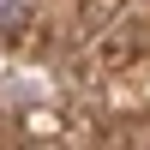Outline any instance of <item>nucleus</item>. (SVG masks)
Segmentation results:
<instances>
[{"mask_svg":"<svg viewBox=\"0 0 150 150\" xmlns=\"http://www.w3.org/2000/svg\"><path fill=\"white\" fill-rule=\"evenodd\" d=\"M18 12H24V0H0V24H12Z\"/></svg>","mask_w":150,"mask_h":150,"instance_id":"nucleus-1","label":"nucleus"}]
</instances>
